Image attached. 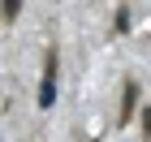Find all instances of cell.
Returning a JSON list of instances; mask_svg holds the SVG:
<instances>
[{
	"instance_id": "cell-1",
	"label": "cell",
	"mask_w": 151,
	"mask_h": 142,
	"mask_svg": "<svg viewBox=\"0 0 151 142\" xmlns=\"http://www.w3.org/2000/svg\"><path fill=\"white\" fill-rule=\"evenodd\" d=\"M56 99V47H47V65H43V82H39V103L52 108Z\"/></svg>"
},
{
	"instance_id": "cell-2",
	"label": "cell",
	"mask_w": 151,
	"mask_h": 142,
	"mask_svg": "<svg viewBox=\"0 0 151 142\" xmlns=\"http://www.w3.org/2000/svg\"><path fill=\"white\" fill-rule=\"evenodd\" d=\"M134 99H138V86L125 82V99H121V121H129V108H134Z\"/></svg>"
}]
</instances>
